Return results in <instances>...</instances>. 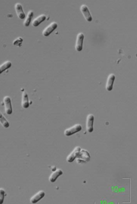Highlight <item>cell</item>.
Instances as JSON below:
<instances>
[{"instance_id": "obj_8", "label": "cell", "mask_w": 137, "mask_h": 204, "mask_svg": "<svg viewBox=\"0 0 137 204\" xmlns=\"http://www.w3.org/2000/svg\"><path fill=\"white\" fill-rule=\"evenodd\" d=\"M81 150V147H80V146H76V147L74 149V150L72 151V152L68 156L67 159H67V161L68 162H73L75 159V158L77 157Z\"/></svg>"}, {"instance_id": "obj_5", "label": "cell", "mask_w": 137, "mask_h": 204, "mask_svg": "<svg viewBox=\"0 0 137 204\" xmlns=\"http://www.w3.org/2000/svg\"><path fill=\"white\" fill-rule=\"evenodd\" d=\"M80 11L83 14L84 18L88 22H91L92 21V17L90 13L87 6L85 5H82L80 7Z\"/></svg>"}, {"instance_id": "obj_2", "label": "cell", "mask_w": 137, "mask_h": 204, "mask_svg": "<svg viewBox=\"0 0 137 204\" xmlns=\"http://www.w3.org/2000/svg\"><path fill=\"white\" fill-rule=\"evenodd\" d=\"M82 130V126L80 124H76L69 128L65 131V134L66 136H71Z\"/></svg>"}, {"instance_id": "obj_6", "label": "cell", "mask_w": 137, "mask_h": 204, "mask_svg": "<svg viewBox=\"0 0 137 204\" xmlns=\"http://www.w3.org/2000/svg\"><path fill=\"white\" fill-rule=\"evenodd\" d=\"M57 24L56 22H52L44 29V31H43V35L46 37L49 36L53 31L57 29Z\"/></svg>"}, {"instance_id": "obj_7", "label": "cell", "mask_w": 137, "mask_h": 204, "mask_svg": "<svg viewBox=\"0 0 137 204\" xmlns=\"http://www.w3.org/2000/svg\"><path fill=\"white\" fill-rule=\"evenodd\" d=\"M84 36L83 33H78L76 38V49L77 51H80L83 49V42Z\"/></svg>"}, {"instance_id": "obj_9", "label": "cell", "mask_w": 137, "mask_h": 204, "mask_svg": "<svg viewBox=\"0 0 137 204\" xmlns=\"http://www.w3.org/2000/svg\"><path fill=\"white\" fill-rule=\"evenodd\" d=\"M115 79V75L113 74H111L109 75L106 84V90L109 91H110L113 89V85Z\"/></svg>"}, {"instance_id": "obj_13", "label": "cell", "mask_w": 137, "mask_h": 204, "mask_svg": "<svg viewBox=\"0 0 137 204\" xmlns=\"http://www.w3.org/2000/svg\"><path fill=\"white\" fill-rule=\"evenodd\" d=\"M22 106L24 108H28L29 106V103L28 96L25 91H24L22 94Z\"/></svg>"}, {"instance_id": "obj_10", "label": "cell", "mask_w": 137, "mask_h": 204, "mask_svg": "<svg viewBox=\"0 0 137 204\" xmlns=\"http://www.w3.org/2000/svg\"><path fill=\"white\" fill-rule=\"evenodd\" d=\"M45 195V193L44 191H40L31 198V202L32 204H35L44 198Z\"/></svg>"}, {"instance_id": "obj_17", "label": "cell", "mask_w": 137, "mask_h": 204, "mask_svg": "<svg viewBox=\"0 0 137 204\" xmlns=\"http://www.w3.org/2000/svg\"><path fill=\"white\" fill-rule=\"evenodd\" d=\"M0 123H1L2 126L5 128L9 127V123L5 116L0 112Z\"/></svg>"}, {"instance_id": "obj_1", "label": "cell", "mask_w": 137, "mask_h": 204, "mask_svg": "<svg viewBox=\"0 0 137 204\" xmlns=\"http://www.w3.org/2000/svg\"><path fill=\"white\" fill-rule=\"evenodd\" d=\"M77 157L78 158L77 162L81 163L89 161L90 159V155L87 151L81 150Z\"/></svg>"}, {"instance_id": "obj_16", "label": "cell", "mask_w": 137, "mask_h": 204, "mask_svg": "<svg viewBox=\"0 0 137 204\" xmlns=\"http://www.w3.org/2000/svg\"><path fill=\"white\" fill-rule=\"evenodd\" d=\"M33 17V12L32 11H30L27 14V17L24 22V25L25 26H28L30 24L31 21Z\"/></svg>"}, {"instance_id": "obj_12", "label": "cell", "mask_w": 137, "mask_h": 204, "mask_svg": "<svg viewBox=\"0 0 137 204\" xmlns=\"http://www.w3.org/2000/svg\"><path fill=\"white\" fill-rule=\"evenodd\" d=\"M63 174V171L61 170L57 169L50 175L49 177V181L51 182H54L56 181L58 177Z\"/></svg>"}, {"instance_id": "obj_18", "label": "cell", "mask_w": 137, "mask_h": 204, "mask_svg": "<svg viewBox=\"0 0 137 204\" xmlns=\"http://www.w3.org/2000/svg\"><path fill=\"white\" fill-rule=\"evenodd\" d=\"M5 191L2 188H0V204L3 203L5 199Z\"/></svg>"}, {"instance_id": "obj_15", "label": "cell", "mask_w": 137, "mask_h": 204, "mask_svg": "<svg viewBox=\"0 0 137 204\" xmlns=\"http://www.w3.org/2000/svg\"><path fill=\"white\" fill-rule=\"evenodd\" d=\"M12 66V63L9 61H6L0 66V74H1L4 71L7 69H9Z\"/></svg>"}, {"instance_id": "obj_4", "label": "cell", "mask_w": 137, "mask_h": 204, "mask_svg": "<svg viewBox=\"0 0 137 204\" xmlns=\"http://www.w3.org/2000/svg\"><path fill=\"white\" fill-rule=\"evenodd\" d=\"M94 121V116L92 114L88 115L87 118L86 127L87 132L92 133L93 131V123Z\"/></svg>"}, {"instance_id": "obj_3", "label": "cell", "mask_w": 137, "mask_h": 204, "mask_svg": "<svg viewBox=\"0 0 137 204\" xmlns=\"http://www.w3.org/2000/svg\"><path fill=\"white\" fill-rule=\"evenodd\" d=\"M3 103L5 104L6 114H7L11 115L13 113V109L10 98L8 96L5 97L3 98Z\"/></svg>"}, {"instance_id": "obj_14", "label": "cell", "mask_w": 137, "mask_h": 204, "mask_svg": "<svg viewBox=\"0 0 137 204\" xmlns=\"http://www.w3.org/2000/svg\"><path fill=\"white\" fill-rule=\"evenodd\" d=\"M46 15L45 14H41L37 18H35L32 22V25L34 26H37L42 23L44 22L46 19Z\"/></svg>"}, {"instance_id": "obj_11", "label": "cell", "mask_w": 137, "mask_h": 204, "mask_svg": "<svg viewBox=\"0 0 137 204\" xmlns=\"http://www.w3.org/2000/svg\"><path fill=\"white\" fill-rule=\"evenodd\" d=\"M15 10L18 18L21 19H23L25 18V14L23 10L22 5L20 3H17L15 4Z\"/></svg>"}]
</instances>
